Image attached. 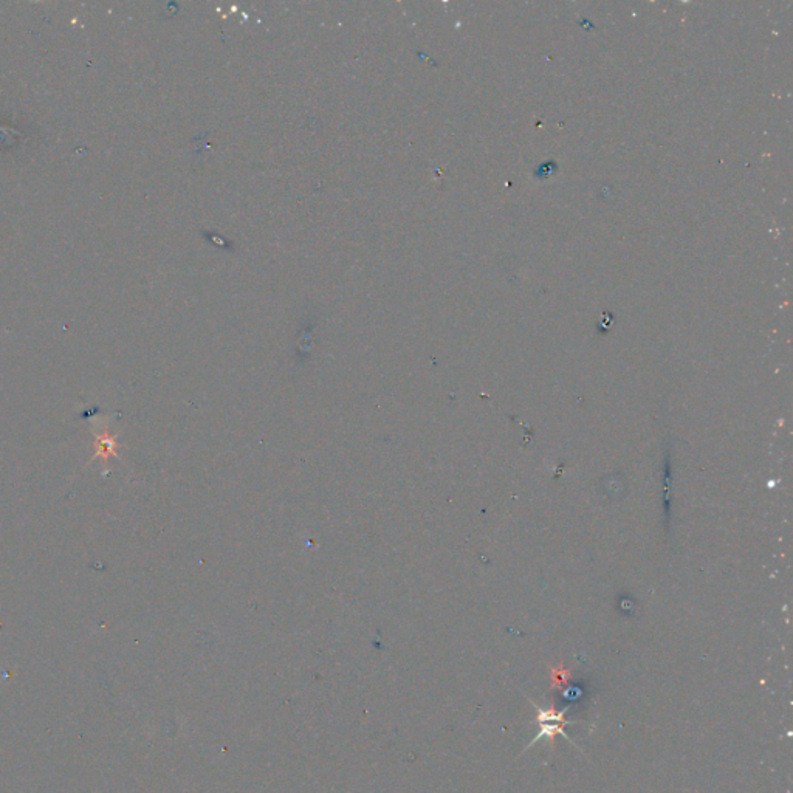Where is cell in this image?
Instances as JSON below:
<instances>
[{"instance_id": "cell-1", "label": "cell", "mask_w": 793, "mask_h": 793, "mask_svg": "<svg viewBox=\"0 0 793 793\" xmlns=\"http://www.w3.org/2000/svg\"><path fill=\"white\" fill-rule=\"evenodd\" d=\"M564 713H566V709L557 711V709L537 708V721H540V724H541V732L532 741L530 745H533L535 742L540 741L541 737H545V739L553 741V737L557 734H564L567 737V739H570V737L562 730V727L567 724L566 721H564Z\"/></svg>"}]
</instances>
